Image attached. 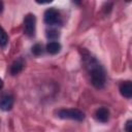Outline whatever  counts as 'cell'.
<instances>
[{"mask_svg":"<svg viewBox=\"0 0 132 132\" xmlns=\"http://www.w3.org/2000/svg\"><path fill=\"white\" fill-rule=\"evenodd\" d=\"M88 67L92 85L97 89H102L106 81V75L103 67L94 59H91L89 61Z\"/></svg>","mask_w":132,"mask_h":132,"instance_id":"6da1fadb","label":"cell"},{"mask_svg":"<svg viewBox=\"0 0 132 132\" xmlns=\"http://www.w3.org/2000/svg\"><path fill=\"white\" fill-rule=\"evenodd\" d=\"M58 117L61 119H69L74 121H82L85 119V113L76 108H69V109H60L58 111Z\"/></svg>","mask_w":132,"mask_h":132,"instance_id":"7a4b0ae2","label":"cell"},{"mask_svg":"<svg viewBox=\"0 0 132 132\" xmlns=\"http://www.w3.org/2000/svg\"><path fill=\"white\" fill-rule=\"evenodd\" d=\"M36 28V18L32 13H28L24 18V32L27 36L33 37Z\"/></svg>","mask_w":132,"mask_h":132,"instance_id":"3957f363","label":"cell"},{"mask_svg":"<svg viewBox=\"0 0 132 132\" xmlns=\"http://www.w3.org/2000/svg\"><path fill=\"white\" fill-rule=\"evenodd\" d=\"M44 22L45 24L50 25V26H55V25H58L61 23V15H60V12L52 7V8H48L45 10L44 12Z\"/></svg>","mask_w":132,"mask_h":132,"instance_id":"277c9868","label":"cell"},{"mask_svg":"<svg viewBox=\"0 0 132 132\" xmlns=\"http://www.w3.org/2000/svg\"><path fill=\"white\" fill-rule=\"evenodd\" d=\"M13 106V98L10 95H3L0 98V109L4 111H8Z\"/></svg>","mask_w":132,"mask_h":132,"instance_id":"5b68a950","label":"cell"},{"mask_svg":"<svg viewBox=\"0 0 132 132\" xmlns=\"http://www.w3.org/2000/svg\"><path fill=\"white\" fill-rule=\"evenodd\" d=\"M109 110L106 108V107H100L96 110L95 112V118L98 122H101V123H106L108 120H109Z\"/></svg>","mask_w":132,"mask_h":132,"instance_id":"8992f818","label":"cell"},{"mask_svg":"<svg viewBox=\"0 0 132 132\" xmlns=\"http://www.w3.org/2000/svg\"><path fill=\"white\" fill-rule=\"evenodd\" d=\"M120 93L122 96H124L127 99H130L132 97V84L131 81H123L120 85Z\"/></svg>","mask_w":132,"mask_h":132,"instance_id":"52a82bcc","label":"cell"},{"mask_svg":"<svg viewBox=\"0 0 132 132\" xmlns=\"http://www.w3.org/2000/svg\"><path fill=\"white\" fill-rule=\"evenodd\" d=\"M61 50V44L58 41H50L46 44V51L47 53L52 54V55H56L60 52Z\"/></svg>","mask_w":132,"mask_h":132,"instance_id":"ba28073f","label":"cell"},{"mask_svg":"<svg viewBox=\"0 0 132 132\" xmlns=\"http://www.w3.org/2000/svg\"><path fill=\"white\" fill-rule=\"evenodd\" d=\"M23 67H24V64H23L22 61H15V62L11 65V67H10V72H11L13 75H15V74H18V73H20V72L22 71Z\"/></svg>","mask_w":132,"mask_h":132,"instance_id":"9c48e42d","label":"cell"},{"mask_svg":"<svg viewBox=\"0 0 132 132\" xmlns=\"http://www.w3.org/2000/svg\"><path fill=\"white\" fill-rule=\"evenodd\" d=\"M8 43V36L5 32V30L0 26V46L5 47Z\"/></svg>","mask_w":132,"mask_h":132,"instance_id":"30bf717a","label":"cell"},{"mask_svg":"<svg viewBox=\"0 0 132 132\" xmlns=\"http://www.w3.org/2000/svg\"><path fill=\"white\" fill-rule=\"evenodd\" d=\"M42 47H41V45H39V44H35L33 47H32V52H33V54H35L36 56H38V55H40L41 53H42Z\"/></svg>","mask_w":132,"mask_h":132,"instance_id":"8fae6325","label":"cell"},{"mask_svg":"<svg viewBox=\"0 0 132 132\" xmlns=\"http://www.w3.org/2000/svg\"><path fill=\"white\" fill-rule=\"evenodd\" d=\"M125 131L126 132H132V121L128 120L125 125Z\"/></svg>","mask_w":132,"mask_h":132,"instance_id":"7c38bea8","label":"cell"},{"mask_svg":"<svg viewBox=\"0 0 132 132\" xmlns=\"http://www.w3.org/2000/svg\"><path fill=\"white\" fill-rule=\"evenodd\" d=\"M59 36V34H58V32L57 31H50L48 32V34H47V37L48 38H57Z\"/></svg>","mask_w":132,"mask_h":132,"instance_id":"4fadbf2b","label":"cell"},{"mask_svg":"<svg viewBox=\"0 0 132 132\" xmlns=\"http://www.w3.org/2000/svg\"><path fill=\"white\" fill-rule=\"evenodd\" d=\"M2 10H3V2L0 1V12H2Z\"/></svg>","mask_w":132,"mask_h":132,"instance_id":"5bb4252c","label":"cell"},{"mask_svg":"<svg viewBox=\"0 0 132 132\" xmlns=\"http://www.w3.org/2000/svg\"><path fill=\"white\" fill-rule=\"evenodd\" d=\"M2 87H3V80L0 78V90L2 89Z\"/></svg>","mask_w":132,"mask_h":132,"instance_id":"9a60e30c","label":"cell"}]
</instances>
